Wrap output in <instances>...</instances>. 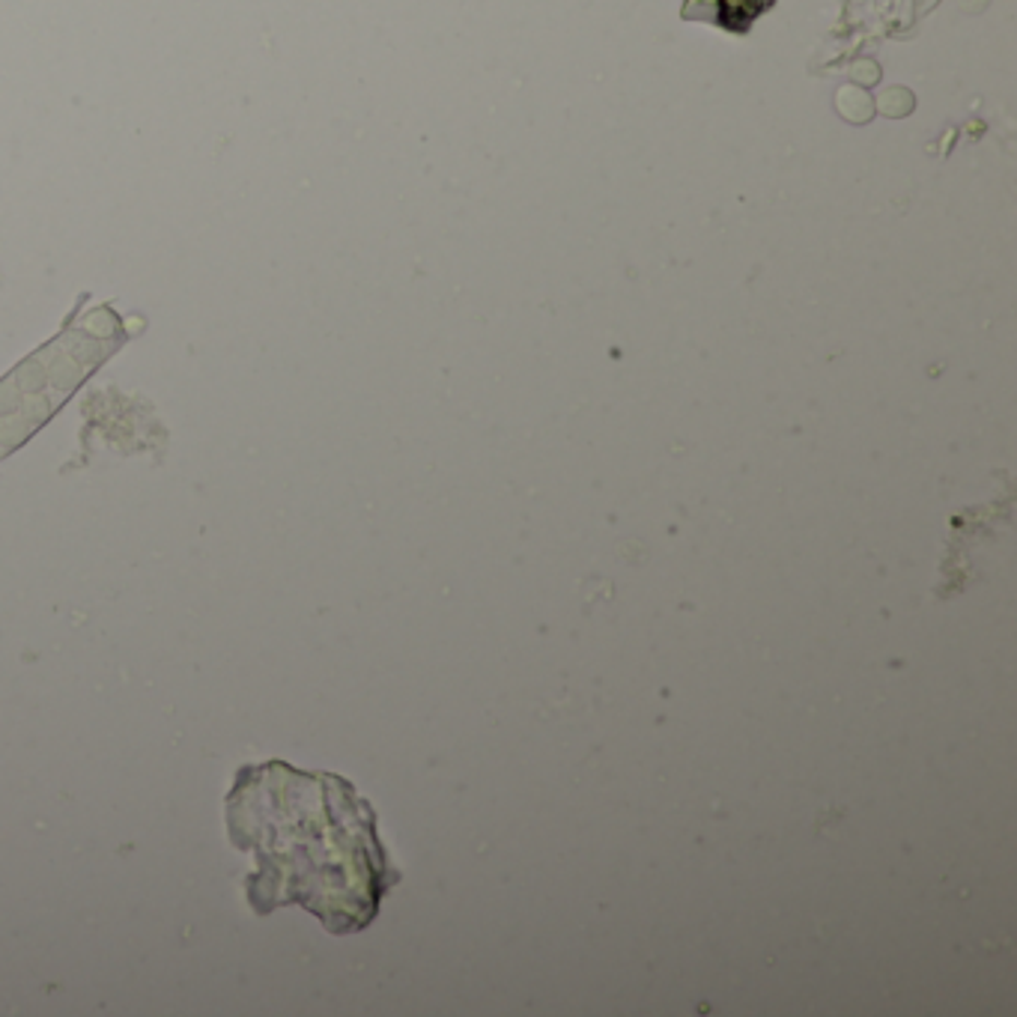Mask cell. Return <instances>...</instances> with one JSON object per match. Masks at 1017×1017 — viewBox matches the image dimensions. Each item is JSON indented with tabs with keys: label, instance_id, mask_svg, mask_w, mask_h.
<instances>
[{
	"label": "cell",
	"instance_id": "1",
	"mask_svg": "<svg viewBox=\"0 0 1017 1017\" xmlns=\"http://www.w3.org/2000/svg\"><path fill=\"white\" fill-rule=\"evenodd\" d=\"M224 808L233 848L255 853L245 896L257 917L299 904L332 934H353L377 919L398 884L374 808L341 776L287 761L248 764Z\"/></svg>",
	"mask_w": 1017,
	"mask_h": 1017
},
{
	"label": "cell",
	"instance_id": "2",
	"mask_svg": "<svg viewBox=\"0 0 1017 1017\" xmlns=\"http://www.w3.org/2000/svg\"><path fill=\"white\" fill-rule=\"evenodd\" d=\"M776 0H686L684 19L717 24L729 34H746Z\"/></svg>",
	"mask_w": 1017,
	"mask_h": 1017
}]
</instances>
